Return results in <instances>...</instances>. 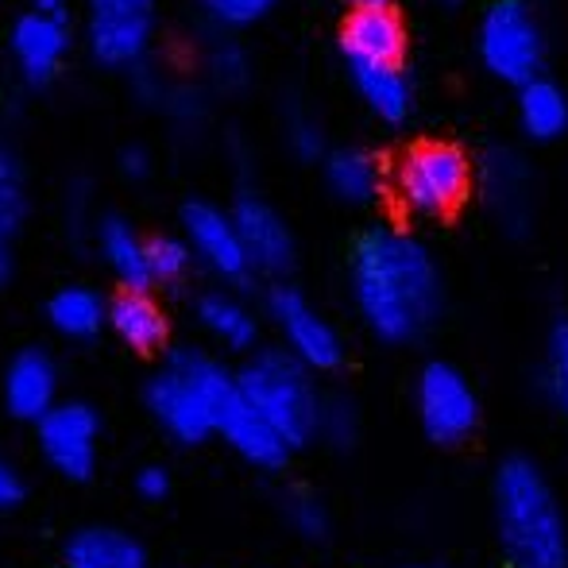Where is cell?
Wrapping results in <instances>:
<instances>
[{"label":"cell","instance_id":"37","mask_svg":"<svg viewBox=\"0 0 568 568\" xmlns=\"http://www.w3.org/2000/svg\"><path fill=\"white\" fill-rule=\"evenodd\" d=\"M120 171L128 174V179H143V174L151 171V155L143 143H128L124 151H120Z\"/></svg>","mask_w":568,"mask_h":568},{"label":"cell","instance_id":"22","mask_svg":"<svg viewBox=\"0 0 568 568\" xmlns=\"http://www.w3.org/2000/svg\"><path fill=\"white\" fill-rule=\"evenodd\" d=\"M47 317H51V325L62 333V337H93V333L101 329V325L109 322V302L101 298L93 286H62V291H54V298L47 302Z\"/></svg>","mask_w":568,"mask_h":568},{"label":"cell","instance_id":"14","mask_svg":"<svg viewBox=\"0 0 568 568\" xmlns=\"http://www.w3.org/2000/svg\"><path fill=\"white\" fill-rule=\"evenodd\" d=\"M479 190H484L487 210L499 217L503 229L523 232L534 213V179L523 155L510 148H491L479 159Z\"/></svg>","mask_w":568,"mask_h":568},{"label":"cell","instance_id":"13","mask_svg":"<svg viewBox=\"0 0 568 568\" xmlns=\"http://www.w3.org/2000/svg\"><path fill=\"white\" fill-rule=\"evenodd\" d=\"M232 221H236V229H240L244 252H247V260H252V271H267V275L291 271L294 232L267 197L252 194V190L236 194V202H232Z\"/></svg>","mask_w":568,"mask_h":568},{"label":"cell","instance_id":"35","mask_svg":"<svg viewBox=\"0 0 568 568\" xmlns=\"http://www.w3.org/2000/svg\"><path fill=\"white\" fill-rule=\"evenodd\" d=\"M135 491H140L143 499H163V495L171 491V476H166L163 468H143L140 476H135Z\"/></svg>","mask_w":568,"mask_h":568},{"label":"cell","instance_id":"30","mask_svg":"<svg viewBox=\"0 0 568 568\" xmlns=\"http://www.w3.org/2000/svg\"><path fill=\"white\" fill-rule=\"evenodd\" d=\"M283 518L294 534L317 541L329 534V515H325V503L310 491H286L283 495Z\"/></svg>","mask_w":568,"mask_h":568},{"label":"cell","instance_id":"32","mask_svg":"<svg viewBox=\"0 0 568 568\" xmlns=\"http://www.w3.org/2000/svg\"><path fill=\"white\" fill-rule=\"evenodd\" d=\"M283 132H286V143L294 148V155L317 159V155L325 151V132H322V124H317L314 113H306V109H298V105L286 109Z\"/></svg>","mask_w":568,"mask_h":568},{"label":"cell","instance_id":"15","mask_svg":"<svg viewBox=\"0 0 568 568\" xmlns=\"http://www.w3.org/2000/svg\"><path fill=\"white\" fill-rule=\"evenodd\" d=\"M0 398L4 410L20 422H43L54 410L59 398V367L47 352L23 348L8 359L4 379H0Z\"/></svg>","mask_w":568,"mask_h":568},{"label":"cell","instance_id":"2","mask_svg":"<svg viewBox=\"0 0 568 568\" xmlns=\"http://www.w3.org/2000/svg\"><path fill=\"white\" fill-rule=\"evenodd\" d=\"M495 530L510 568H568V523L554 484L530 456L495 468Z\"/></svg>","mask_w":568,"mask_h":568},{"label":"cell","instance_id":"4","mask_svg":"<svg viewBox=\"0 0 568 568\" xmlns=\"http://www.w3.org/2000/svg\"><path fill=\"white\" fill-rule=\"evenodd\" d=\"M236 387L263 418L275 426L291 449H302L317 437L325 398L317 395L310 367L298 364L286 348H263L240 367Z\"/></svg>","mask_w":568,"mask_h":568},{"label":"cell","instance_id":"1","mask_svg":"<svg viewBox=\"0 0 568 568\" xmlns=\"http://www.w3.org/2000/svg\"><path fill=\"white\" fill-rule=\"evenodd\" d=\"M348 283L364 325L387 344L418 341L442 317V271L429 247L406 229H367L352 247Z\"/></svg>","mask_w":568,"mask_h":568},{"label":"cell","instance_id":"26","mask_svg":"<svg viewBox=\"0 0 568 568\" xmlns=\"http://www.w3.org/2000/svg\"><path fill=\"white\" fill-rule=\"evenodd\" d=\"M325 182L344 202H372L379 194V166L367 151L337 148L325 155Z\"/></svg>","mask_w":568,"mask_h":568},{"label":"cell","instance_id":"24","mask_svg":"<svg viewBox=\"0 0 568 568\" xmlns=\"http://www.w3.org/2000/svg\"><path fill=\"white\" fill-rule=\"evenodd\" d=\"M518 120L530 135H549L565 132L568 128V98L554 78H530V82L518 85Z\"/></svg>","mask_w":568,"mask_h":568},{"label":"cell","instance_id":"16","mask_svg":"<svg viewBox=\"0 0 568 568\" xmlns=\"http://www.w3.org/2000/svg\"><path fill=\"white\" fill-rule=\"evenodd\" d=\"M217 434L225 437L247 464H255V468H278V464H286V456H291V445H286L283 437L275 434V426L240 395V387H236V395L229 398L225 414H221Z\"/></svg>","mask_w":568,"mask_h":568},{"label":"cell","instance_id":"12","mask_svg":"<svg viewBox=\"0 0 568 568\" xmlns=\"http://www.w3.org/2000/svg\"><path fill=\"white\" fill-rule=\"evenodd\" d=\"M70 51V20L67 12L47 8H23L8 28V54L28 82H47L62 67Z\"/></svg>","mask_w":568,"mask_h":568},{"label":"cell","instance_id":"34","mask_svg":"<svg viewBox=\"0 0 568 568\" xmlns=\"http://www.w3.org/2000/svg\"><path fill=\"white\" fill-rule=\"evenodd\" d=\"M197 4L221 28H244V23H255L260 16H267L275 8V0H197Z\"/></svg>","mask_w":568,"mask_h":568},{"label":"cell","instance_id":"17","mask_svg":"<svg viewBox=\"0 0 568 568\" xmlns=\"http://www.w3.org/2000/svg\"><path fill=\"white\" fill-rule=\"evenodd\" d=\"M406 43L403 20L390 4H356L344 16L341 51L344 59H383L398 62Z\"/></svg>","mask_w":568,"mask_h":568},{"label":"cell","instance_id":"36","mask_svg":"<svg viewBox=\"0 0 568 568\" xmlns=\"http://www.w3.org/2000/svg\"><path fill=\"white\" fill-rule=\"evenodd\" d=\"M20 495H23L20 471H16L12 464L4 460V456H0V510L16 507V503H20Z\"/></svg>","mask_w":568,"mask_h":568},{"label":"cell","instance_id":"25","mask_svg":"<svg viewBox=\"0 0 568 568\" xmlns=\"http://www.w3.org/2000/svg\"><path fill=\"white\" fill-rule=\"evenodd\" d=\"M197 322L229 348H247L255 341V314L232 291H205L197 298Z\"/></svg>","mask_w":568,"mask_h":568},{"label":"cell","instance_id":"18","mask_svg":"<svg viewBox=\"0 0 568 568\" xmlns=\"http://www.w3.org/2000/svg\"><path fill=\"white\" fill-rule=\"evenodd\" d=\"M348 67L352 85L359 90V98L367 101L372 113H379L383 120L398 124L414 105V93L406 74L398 70V62H383V59H344Z\"/></svg>","mask_w":568,"mask_h":568},{"label":"cell","instance_id":"6","mask_svg":"<svg viewBox=\"0 0 568 568\" xmlns=\"http://www.w3.org/2000/svg\"><path fill=\"white\" fill-rule=\"evenodd\" d=\"M479 54L487 70L507 82H530L538 78L546 59V31L530 4L523 0H495L479 20Z\"/></svg>","mask_w":568,"mask_h":568},{"label":"cell","instance_id":"9","mask_svg":"<svg viewBox=\"0 0 568 568\" xmlns=\"http://www.w3.org/2000/svg\"><path fill=\"white\" fill-rule=\"evenodd\" d=\"M267 310L275 329L283 333V344L298 364H306L310 372H333L344 359V341L333 329V322L317 306H310V298L294 286H275L267 294Z\"/></svg>","mask_w":568,"mask_h":568},{"label":"cell","instance_id":"33","mask_svg":"<svg viewBox=\"0 0 568 568\" xmlns=\"http://www.w3.org/2000/svg\"><path fill=\"white\" fill-rule=\"evenodd\" d=\"M356 434H359V418L348 398H325L317 437H325V442L337 445V449H348V445L356 442Z\"/></svg>","mask_w":568,"mask_h":568},{"label":"cell","instance_id":"5","mask_svg":"<svg viewBox=\"0 0 568 568\" xmlns=\"http://www.w3.org/2000/svg\"><path fill=\"white\" fill-rule=\"evenodd\" d=\"M471 186V163L449 140H422L398 159L395 197L418 217H445Z\"/></svg>","mask_w":568,"mask_h":568},{"label":"cell","instance_id":"11","mask_svg":"<svg viewBox=\"0 0 568 568\" xmlns=\"http://www.w3.org/2000/svg\"><path fill=\"white\" fill-rule=\"evenodd\" d=\"M98 414L82 403H59L39 422V449L67 479H90L98 468Z\"/></svg>","mask_w":568,"mask_h":568},{"label":"cell","instance_id":"10","mask_svg":"<svg viewBox=\"0 0 568 568\" xmlns=\"http://www.w3.org/2000/svg\"><path fill=\"white\" fill-rule=\"evenodd\" d=\"M182 236L194 247V260H202L213 275L229 278V283H240L252 271L232 210L210 202V197H190L182 205Z\"/></svg>","mask_w":568,"mask_h":568},{"label":"cell","instance_id":"19","mask_svg":"<svg viewBox=\"0 0 568 568\" xmlns=\"http://www.w3.org/2000/svg\"><path fill=\"white\" fill-rule=\"evenodd\" d=\"M98 247L124 291H148V286L155 283L151 260H148V240L132 229V221L116 217V213L101 217L98 221Z\"/></svg>","mask_w":568,"mask_h":568},{"label":"cell","instance_id":"20","mask_svg":"<svg viewBox=\"0 0 568 568\" xmlns=\"http://www.w3.org/2000/svg\"><path fill=\"white\" fill-rule=\"evenodd\" d=\"M28 217V174L20 151L0 132V278L12 267V240Z\"/></svg>","mask_w":568,"mask_h":568},{"label":"cell","instance_id":"40","mask_svg":"<svg viewBox=\"0 0 568 568\" xmlns=\"http://www.w3.org/2000/svg\"><path fill=\"white\" fill-rule=\"evenodd\" d=\"M403 568H442V565H403Z\"/></svg>","mask_w":568,"mask_h":568},{"label":"cell","instance_id":"31","mask_svg":"<svg viewBox=\"0 0 568 568\" xmlns=\"http://www.w3.org/2000/svg\"><path fill=\"white\" fill-rule=\"evenodd\" d=\"M546 390L568 418V322H557L546 344Z\"/></svg>","mask_w":568,"mask_h":568},{"label":"cell","instance_id":"23","mask_svg":"<svg viewBox=\"0 0 568 568\" xmlns=\"http://www.w3.org/2000/svg\"><path fill=\"white\" fill-rule=\"evenodd\" d=\"M67 568H148V557L120 530H82L67 549Z\"/></svg>","mask_w":568,"mask_h":568},{"label":"cell","instance_id":"3","mask_svg":"<svg viewBox=\"0 0 568 568\" xmlns=\"http://www.w3.org/2000/svg\"><path fill=\"white\" fill-rule=\"evenodd\" d=\"M232 395H236V375H229L221 359L197 348H179L148 383L151 414L182 445H197L217 434Z\"/></svg>","mask_w":568,"mask_h":568},{"label":"cell","instance_id":"7","mask_svg":"<svg viewBox=\"0 0 568 568\" xmlns=\"http://www.w3.org/2000/svg\"><path fill=\"white\" fill-rule=\"evenodd\" d=\"M155 36V0H85V47L105 67H140Z\"/></svg>","mask_w":568,"mask_h":568},{"label":"cell","instance_id":"27","mask_svg":"<svg viewBox=\"0 0 568 568\" xmlns=\"http://www.w3.org/2000/svg\"><path fill=\"white\" fill-rule=\"evenodd\" d=\"M205 74L217 90H244L247 78H252V59H247L244 43H236L232 36H213L205 43Z\"/></svg>","mask_w":568,"mask_h":568},{"label":"cell","instance_id":"38","mask_svg":"<svg viewBox=\"0 0 568 568\" xmlns=\"http://www.w3.org/2000/svg\"><path fill=\"white\" fill-rule=\"evenodd\" d=\"M70 0H31V8H47V12H67Z\"/></svg>","mask_w":568,"mask_h":568},{"label":"cell","instance_id":"28","mask_svg":"<svg viewBox=\"0 0 568 568\" xmlns=\"http://www.w3.org/2000/svg\"><path fill=\"white\" fill-rule=\"evenodd\" d=\"M159 105L179 135H197L205 128V93L194 82H166Z\"/></svg>","mask_w":568,"mask_h":568},{"label":"cell","instance_id":"29","mask_svg":"<svg viewBox=\"0 0 568 568\" xmlns=\"http://www.w3.org/2000/svg\"><path fill=\"white\" fill-rule=\"evenodd\" d=\"M148 260L155 283H179L190 271V263H194V247L186 244V236L159 232V236H148Z\"/></svg>","mask_w":568,"mask_h":568},{"label":"cell","instance_id":"8","mask_svg":"<svg viewBox=\"0 0 568 568\" xmlns=\"http://www.w3.org/2000/svg\"><path fill=\"white\" fill-rule=\"evenodd\" d=\"M418 422L429 442L437 445H460L476 434L479 426V395L464 379L460 367L434 359L418 375Z\"/></svg>","mask_w":568,"mask_h":568},{"label":"cell","instance_id":"39","mask_svg":"<svg viewBox=\"0 0 568 568\" xmlns=\"http://www.w3.org/2000/svg\"><path fill=\"white\" fill-rule=\"evenodd\" d=\"M352 4H387V0H352Z\"/></svg>","mask_w":568,"mask_h":568},{"label":"cell","instance_id":"21","mask_svg":"<svg viewBox=\"0 0 568 568\" xmlns=\"http://www.w3.org/2000/svg\"><path fill=\"white\" fill-rule=\"evenodd\" d=\"M109 325L128 348H159L166 341V317L148 291H120L109 302Z\"/></svg>","mask_w":568,"mask_h":568}]
</instances>
